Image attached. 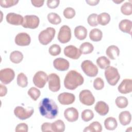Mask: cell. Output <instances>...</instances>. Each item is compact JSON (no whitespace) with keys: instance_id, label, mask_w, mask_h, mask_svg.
<instances>
[{"instance_id":"obj_1","label":"cell","mask_w":132,"mask_h":132,"mask_svg":"<svg viewBox=\"0 0 132 132\" xmlns=\"http://www.w3.org/2000/svg\"><path fill=\"white\" fill-rule=\"evenodd\" d=\"M39 110L43 117L48 119H55L58 114V107L55 101L45 97L39 103Z\"/></svg>"},{"instance_id":"obj_2","label":"cell","mask_w":132,"mask_h":132,"mask_svg":"<svg viewBox=\"0 0 132 132\" xmlns=\"http://www.w3.org/2000/svg\"><path fill=\"white\" fill-rule=\"evenodd\" d=\"M82 76L76 71L71 70L66 75L64 79V85L66 89L73 90L83 84Z\"/></svg>"},{"instance_id":"obj_3","label":"cell","mask_w":132,"mask_h":132,"mask_svg":"<svg viewBox=\"0 0 132 132\" xmlns=\"http://www.w3.org/2000/svg\"><path fill=\"white\" fill-rule=\"evenodd\" d=\"M105 76L109 85L115 86L120 78V75L117 68L109 66L105 69Z\"/></svg>"},{"instance_id":"obj_4","label":"cell","mask_w":132,"mask_h":132,"mask_svg":"<svg viewBox=\"0 0 132 132\" xmlns=\"http://www.w3.org/2000/svg\"><path fill=\"white\" fill-rule=\"evenodd\" d=\"M56 33L55 29L53 27H47L46 29L40 32L38 36L39 42L42 44L46 45L49 44L54 39Z\"/></svg>"},{"instance_id":"obj_5","label":"cell","mask_w":132,"mask_h":132,"mask_svg":"<svg viewBox=\"0 0 132 132\" xmlns=\"http://www.w3.org/2000/svg\"><path fill=\"white\" fill-rule=\"evenodd\" d=\"M81 68L86 74L89 77H95L98 73V68L91 61L86 60L82 62Z\"/></svg>"},{"instance_id":"obj_6","label":"cell","mask_w":132,"mask_h":132,"mask_svg":"<svg viewBox=\"0 0 132 132\" xmlns=\"http://www.w3.org/2000/svg\"><path fill=\"white\" fill-rule=\"evenodd\" d=\"M34 109L31 107L24 108L22 106H17L14 110L15 116L21 120H24L30 118L34 113Z\"/></svg>"},{"instance_id":"obj_7","label":"cell","mask_w":132,"mask_h":132,"mask_svg":"<svg viewBox=\"0 0 132 132\" xmlns=\"http://www.w3.org/2000/svg\"><path fill=\"white\" fill-rule=\"evenodd\" d=\"M39 18L35 15H26L24 18L22 26L25 28L35 29L39 26Z\"/></svg>"},{"instance_id":"obj_8","label":"cell","mask_w":132,"mask_h":132,"mask_svg":"<svg viewBox=\"0 0 132 132\" xmlns=\"http://www.w3.org/2000/svg\"><path fill=\"white\" fill-rule=\"evenodd\" d=\"M48 84L49 89L53 92L58 91L60 88V80L59 76L56 73H51L48 76Z\"/></svg>"},{"instance_id":"obj_9","label":"cell","mask_w":132,"mask_h":132,"mask_svg":"<svg viewBox=\"0 0 132 132\" xmlns=\"http://www.w3.org/2000/svg\"><path fill=\"white\" fill-rule=\"evenodd\" d=\"M80 102L87 106L92 105L95 102V98L92 92L89 90H83L80 91L79 95Z\"/></svg>"},{"instance_id":"obj_10","label":"cell","mask_w":132,"mask_h":132,"mask_svg":"<svg viewBox=\"0 0 132 132\" xmlns=\"http://www.w3.org/2000/svg\"><path fill=\"white\" fill-rule=\"evenodd\" d=\"M57 38L61 43H66L70 41L71 39V30L67 25H63L60 28Z\"/></svg>"},{"instance_id":"obj_11","label":"cell","mask_w":132,"mask_h":132,"mask_svg":"<svg viewBox=\"0 0 132 132\" xmlns=\"http://www.w3.org/2000/svg\"><path fill=\"white\" fill-rule=\"evenodd\" d=\"M47 80L48 76L46 73L42 71H40L36 73L32 79L34 85L39 88H43Z\"/></svg>"},{"instance_id":"obj_12","label":"cell","mask_w":132,"mask_h":132,"mask_svg":"<svg viewBox=\"0 0 132 132\" xmlns=\"http://www.w3.org/2000/svg\"><path fill=\"white\" fill-rule=\"evenodd\" d=\"M15 73L14 71L10 68L2 69L0 71V80L5 85L10 83L14 79Z\"/></svg>"},{"instance_id":"obj_13","label":"cell","mask_w":132,"mask_h":132,"mask_svg":"<svg viewBox=\"0 0 132 132\" xmlns=\"http://www.w3.org/2000/svg\"><path fill=\"white\" fill-rule=\"evenodd\" d=\"M64 54L65 56L72 59H78L81 55L79 49L72 45H68L64 48Z\"/></svg>"},{"instance_id":"obj_14","label":"cell","mask_w":132,"mask_h":132,"mask_svg":"<svg viewBox=\"0 0 132 132\" xmlns=\"http://www.w3.org/2000/svg\"><path fill=\"white\" fill-rule=\"evenodd\" d=\"M16 45L21 46L29 45L31 42L30 36L26 32H20L18 34L14 40Z\"/></svg>"},{"instance_id":"obj_15","label":"cell","mask_w":132,"mask_h":132,"mask_svg":"<svg viewBox=\"0 0 132 132\" xmlns=\"http://www.w3.org/2000/svg\"><path fill=\"white\" fill-rule=\"evenodd\" d=\"M58 100L62 105H70L74 102L75 100V96L73 93L63 92L59 94L58 96Z\"/></svg>"},{"instance_id":"obj_16","label":"cell","mask_w":132,"mask_h":132,"mask_svg":"<svg viewBox=\"0 0 132 132\" xmlns=\"http://www.w3.org/2000/svg\"><path fill=\"white\" fill-rule=\"evenodd\" d=\"M6 19L8 23L13 25H22L24 20V18L21 15L13 12L8 13L6 15Z\"/></svg>"},{"instance_id":"obj_17","label":"cell","mask_w":132,"mask_h":132,"mask_svg":"<svg viewBox=\"0 0 132 132\" xmlns=\"http://www.w3.org/2000/svg\"><path fill=\"white\" fill-rule=\"evenodd\" d=\"M64 116L68 121L74 122L78 120L79 113L76 108L74 107H70L64 110Z\"/></svg>"},{"instance_id":"obj_18","label":"cell","mask_w":132,"mask_h":132,"mask_svg":"<svg viewBox=\"0 0 132 132\" xmlns=\"http://www.w3.org/2000/svg\"><path fill=\"white\" fill-rule=\"evenodd\" d=\"M54 67L57 70L60 71H65L69 69L70 63L65 59L62 58H58L53 61Z\"/></svg>"},{"instance_id":"obj_19","label":"cell","mask_w":132,"mask_h":132,"mask_svg":"<svg viewBox=\"0 0 132 132\" xmlns=\"http://www.w3.org/2000/svg\"><path fill=\"white\" fill-rule=\"evenodd\" d=\"M118 91L122 94H127L132 91V80L124 79L122 80L118 88Z\"/></svg>"},{"instance_id":"obj_20","label":"cell","mask_w":132,"mask_h":132,"mask_svg":"<svg viewBox=\"0 0 132 132\" xmlns=\"http://www.w3.org/2000/svg\"><path fill=\"white\" fill-rule=\"evenodd\" d=\"M94 109L100 115L104 116L108 113L109 106L105 102L101 101L96 103Z\"/></svg>"},{"instance_id":"obj_21","label":"cell","mask_w":132,"mask_h":132,"mask_svg":"<svg viewBox=\"0 0 132 132\" xmlns=\"http://www.w3.org/2000/svg\"><path fill=\"white\" fill-rule=\"evenodd\" d=\"M119 28L122 31L131 34L132 22L130 20L127 19H124L121 21L119 24Z\"/></svg>"},{"instance_id":"obj_22","label":"cell","mask_w":132,"mask_h":132,"mask_svg":"<svg viewBox=\"0 0 132 132\" xmlns=\"http://www.w3.org/2000/svg\"><path fill=\"white\" fill-rule=\"evenodd\" d=\"M74 35L77 39L83 40L87 37V30L83 26H77L74 29Z\"/></svg>"},{"instance_id":"obj_23","label":"cell","mask_w":132,"mask_h":132,"mask_svg":"<svg viewBox=\"0 0 132 132\" xmlns=\"http://www.w3.org/2000/svg\"><path fill=\"white\" fill-rule=\"evenodd\" d=\"M107 56L111 59H116L120 55V50L118 47L116 45H112L108 46L106 51Z\"/></svg>"},{"instance_id":"obj_24","label":"cell","mask_w":132,"mask_h":132,"mask_svg":"<svg viewBox=\"0 0 132 132\" xmlns=\"http://www.w3.org/2000/svg\"><path fill=\"white\" fill-rule=\"evenodd\" d=\"M131 120V116L128 111H124L121 112L119 116V120L122 125H128Z\"/></svg>"},{"instance_id":"obj_25","label":"cell","mask_w":132,"mask_h":132,"mask_svg":"<svg viewBox=\"0 0 132 132\" xmlns=\"http://www.w3.org/2000/svg\"><path fill=\"white\" fill-rule=\"evenodd\" d=\"M103 37L102 31L98 28L92 29L89 33V38L92 41L98 42L102 40Z\"/></svg>"},{"instance_id":"obj_26","label":"cell","mask_w":132,"mask_h":132,"mask_svg":"<svg viewBox=\"0 0 132 132\" xmlns=\"http://www.w3.org/2000/svg\"><path fill=\"white\" fill-rule=\"evenodd\" d=\"M104 125L106 129L109 130H113L117 128L118 123L114 118L108 117L105 119L104 121Z\"/></svg>"},{"instance_id":"obj_27","label":"cell","mask_w":132,"mask_h":132,"mask_svg":"<svg viewBox=\"0 0 132 132\" xmlns=\"http://www.w3.org/2000/svg\"><path fill=\"white\" fill-rule=\"evenodd\" d=\"M102 130V126L100 123L97 121L93 122L88 126L84 129V132H101Z\"/></svg>"},{"instance_id":"obj_28","label":"cell","mask_w":132,"mask_h":132,"mask_svg":"<svg viewBox=\"0 0 132 132\" xmlns=\"http://www.w3.org/2000/svg\"><path fill=\"white\" fill-rule=\"evenodd\" d=\"M23 59V54L18 51H14L11 53L10 55V59L14 63L18 64L20 63Z\"/></svg>"},{"instance_id":"obj_29","label":"cell","mask_w":132,"mask_h":132,"mask_svg":"<svg viewBox=\"0 0 132 132\" xmlns=\"http://www.w3.org/2000/svg\"><path fill=\"white\" fill-rule=\"evenodd\" d=\"M52 129L54 132H63L65 130V124L63 121L58 120L52 123Z\"/></svg>"},{"instance_id":"obj_30","label":"cell","mask_w":132,"mask_h":132,"mask_svg":"<svg viewBox=\"0 0 132 132\" xmlns=\"http://www.w3.org/2000/svg\"><path fill=\"white\" fill-rule=\"evenodd\" d=\"M94 50V47L93 45L88 42H86L82 43L80 47L79 50L81 53V54H89L91 53Z\"/></svg>"},{"instance_id":"obj_31","label":"cell","mask_w":132,"mask_h":132,"mask_svg":"<svg viewBox=\"0 0 132 132\" xmlns=\"http://www.w3.org/2000/svg\"><path fill=\"white\" fill-rule=\"evenodd\" d=\"M97 20L98 24H100L102 26H105L109 23L110 21V16L108 13L103 12L97 15Z\"/></svg>"},{"instance_id":"obj_32","label":"cell","mask_w":132,"mask_h":132,"mask_svg":"<svg viewBox=\"0 0 132 132\" xmlns=\"http://www.w3.org/2000/svg\"><path fill=\"white\" fill-rule=\"evenodd\" d=\"M96 63L101 69H106L110 66V61L106 57L101 56L97 59Z\"/></svg>"},{"instance_id":"obj_33","label":"cell","mask_w":132,"mask_h":132,"mask_svg":"<svg viewBox=\"0 0 132 132\" xmlns=\"http://www.w3.org/2000/svg\"><path fill=\"white\" fill-rule=\"evenodd\" d=\"M47 19L50 23L54 25L59 24L61 22V19L60 16L58 14L54 12H51L48 14Z\"/></svg>"},{"instance_id":"obj_34","label":"cell","mask_w":132,"mask_h":132,"mask_svg":"<svg viewBox=\"0 0 132 132\" xmlns=\"http://www.w3.org/2000/svg\"><path fill=\"white\" fill-rule=\"evenodd\" d=\"M115 103L117 106L119 108H125L128 104V101L127 98L123 96L117 97L115 100Z\"/></svg>"},{"instance_id":"obj_35","label":"cell","mask_w":132,"mask_h":132,"mask_svg":"<svg viewBox=\"0 0 132 132\" xmlns=\"http://www.w3.org/2000/svg\"><path fill=\"white\" fill-rule=\"evenodd\" d=\"M17 84L22 88L26 87L28 85V79L23 73H20L17 76Z\"/></svg>"},{"instance_id":"obj_36","label":"cell","mask_w":132,"mask_h":132,"mask_svg":"<svg viewBox=\"0 0 132 132\" xmlns=\"http://www.w3.org/2000/svg\"><path fill=\"white\" fill-rule=\"evenodd\" d=\"M121 11L122 14L129 15L132 14V5L130 3L125 2L121 7Z\"/></svg>"},{"instance_id":"obj_37","label":"cell","mask_w":132,"mask_h":132,"mask_svg":"<svg viewBox=\"0 0 132 132\" xmlns=\"http://www.w3.org/2000/svg\"><path fill=\"white\" fill-rule=\"evenodd\" d=\"M94 118V113L90 109H85L81 112V119L85 122H88Z\"/></svg>"},{"instance_id":"obj_38","label":"cell","mask_w":132,"mask_h":132,"mask_svg":"<svg viewBox=\"0 0 132 132\" xmlns=\"http://www.w3.org/2000/svg\"><path fill=\"white\" fill-rule=\"evenodd\" d=\"M27 93L34 101H36L40 97L41 92L37 88L31 87L28 90Z\"/></svg>"},{"instance_id":"obj_39","label":"cell","mask_w":132,"mask_h":132,"mask_svg":"<svg viewBox=\"0 0 132 132\" xmlns=\"http://www.w3.org/2000/svg\"><path fill=\"white\" fill-rule=\"evenodd\" d=\"M48 52L52 56H57L61 53V47L59 45L54 44L50 47L48 49Z\"/></svg>"},{"instance_id":"obj_40","label":"cell","mask_w":132,"mask_h":132,"mask_svg":"<svg viewBox=\"0 0 132 132\" xmlns=\"http://www.w3.org/2000/svg\"><path fill=\"white\" fill-rule=\"evenodd\" d=\"M97 14L96 13H92L89 15L87 19V22L89 25L92 27H95L97 26Z\"/></svg>"},{"instance_id":"obj_41","label":"cell","mask_w":132,"mask_h":132,"mask_svg":"<svg viewBox=\"0 0 132 132\" xmlns=\"http://www.w3.org/2000/svg\"><path fill=\"white\" fill-rule=\"evenodd\" d=\"M18 0H2L0 1V5L3 8H8L16 5Z\"/></svg>"},{"instance_id":"obj_42","label":"cell","mask_w":132,"mask_h":132,"mask_svg":"<svg viewBox=\"0 0 132 132\" xmlns=\"http://www.w3.org/2000/svg\"><path fill=\"white\" fill-rule=\"evenodd\" d=\"M63 15L64 16L68 19H71L73 18L75 15V10L71 7H67L63 10Z\"/></svg>"},{"instance_id":"obj_43","label":"cell","mask_w":132,"mask_h":132,"mask_svg":"<svg viewBox=\"0 0 132 132\" xmlns=\"http://www.w3.org/2000/svg\"><path fill=\"white\" fill-rule=\"evenodd\" d=\"M94 88L97 90H102L104 87V82L101 77H97L93 81Z\"/></svg>"},{"instance_id":"obj_44","label":"cell","mask_w":132,"mask_h":132,"mask_svg":"<svg viewBox=\"0 0 132 132\" xmlns=\"http://www.w3.org/2000/svg\"><path fill=\"white\" fill-rule=\"evenodd\" d=\"M28 130V125L25 123H20L18 125H17L15 129L16 132H19V131L27 132Z\"/></svg>"},{"instance_id":"obj_45","label":"cell","mask_w":132,"mask_h":132,"mask_svg":"<svg viewBox=\"0 0 132 132\" xmlns=\"http://www.w3.org/2000/svg\"><path fill=\"white\" fill-rule=\"evenodd\" d=\"M59 3L60 1L59 0H48L47 1L46 4L48 8L51 9H55L58 6Z\"/></svg>"},{"instance_id":"obj_46","label":"cell","mask_w":132,"mask_h":132,"mask_svg":"<svg viewBox=\"0 0 132 132\" xmlns=\"http://www.w3.org/2000/svg\"><path fill=\"white\" fill-rule=\"evenodd\" d=\"M41 130L43 132L45 131H53L52 129V123L45 122L41 125Z\"/></svg>"},{"instance_id":"obj_47","label":"cell","mask_w":132,"mask_h":132,"mask_svg":"<svg viewBox=\"0 0 132 132\" xmlns=\"http://www.w3.org/2000/svg\"><path fill=\"white\" fill-rule=\"evenodd\" d=\"M31 2L33 6L36 7H40L43 6L44 1L40 0H31Z\"/></svg>"},{"instance_id":"obj_48","label":"cell","mask_w":132,"mask_h":132,"mask_svg":"<svg viewBox=\"0 0 132 132\" xmlns=\"http://www.w3.org/2000/svg\"><path fill=\"white\" fill-rule=\"evenodd\" d=\"M0 88H1V92H0V96L1 97L6 95L7 93V89L6 86L4 85L1 84L0 85Z\"/></svg>"},{"instance_id":"obj_49","label":"cell","mask_w":132,"mask_h":132,"mask_svg":"<svg viewBox=\"0 0 132 132\" xmlns=\"http://www.w3.org/2000/svg\"><path fill=\"white\" fill-rule=\"evenodd\" d=\"M86 3L91 6H95L99 2V0H86Z\"/></svg>"},{"instance_id":"obj_50","label":"cell","mask_w":132,"mask_h":132,"mask_svg":"<svg viewBox=\"0 0 132 132\" xmlns=\"http://www.w3.org/2000/svg\"><path fill=\"white\" fill-rule=\"evenodd\" d=\"M113 2H114V3H117V4H119V3H122V2H123V1H113Z\"/></svg>"}]
</instances>
